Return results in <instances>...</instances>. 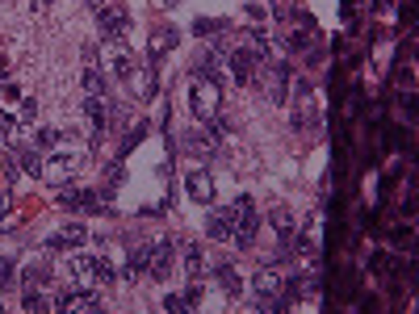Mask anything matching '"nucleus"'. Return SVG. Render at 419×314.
<instances>
[{
	"label": "nucleus",
	"mask_w": 419,
	"mask_h": 314,
	"mask_svg": "<svg viewBox=\"0 0 419 314\" xmlns=\"http://www.w3.org/2000/svg\"><path fill=\"white\" fill-rule=\"evenodd\" d=\"M218 101H223V92H218V84L210 80V76H197V80H193V88H189V105H193V114H197L201 122L218 118Z\"/></svg>",
	"instance_id": "1"
},
{
	"label": "nucleus",
	"mask_w": 419,
	"mask_h": 314,
	"mask_svg": "<svg viewBox=\"0 0 419 314\" xmlns=\"http://www.w3.org/2000/svg\"><path fill=\"white\" fill-rule=\"evenodd\" d=\"M84 155H88L84 147H59V151H55V155H50V160L42 164V172H46L50 180H55V185H63L68 176H76V172H80Z\"/></svg>",
	"instance_id": "2"
},
{
	"label": "nucleus",
	"mask_w": 419,
	"mask_h": 314,
	"mask_svg": "<svg viewBox=\"0 0 419 314\" xmlns=\"http://www.w3.org/2000/svg\"><path fill=\"white\" fill-rule=\"evenodd\" d=\"M105 67H110V76H118V80H130L139 72L134 59H130V50L118 46V38H105Z\"/></svg>",
	"instance_id": "3"
},
{
	"label": "nucleus",
	"mask_w": 419,
	"mask_h": 314,
	"mask_svg": "<svg viewBox=\"0 0 419 314\" xmlns=\"http://www.w3.org/2000/svg\"><path fill=\"white\" fill-rule=\"evenodd\" d=\"M96 21H101V38H122V34H126L130 13H126L122 0H114L110 9H101V13H96Z\"/></svg>",
	"instance_id": "4"
},
{
	"label": "nucleus",
	"mask_w": 419,
	"mask_h": 314,
	"mask_svg": "<svg viewBox=\"0 0 419 314\" xmlns=\"http://www.w3.org/2000/svg\"><path fill=\"white\" fill-rule=\"evenodd\" d=\"M181 143H185V151H189V155H197V160H205V155H214V147H218V138L210 134V126H205V122H201V126H189Z\"/></svg>",
	"instance_id": "5"
},
{
	"label": "nucleus",
	"mask_w": 419,
	"mask_h": 314,
	"mask_svg": "<svg viewBox=\"0 0 419 314\" xmlns=\"http://www.w3.org/2000/svg\"><path fill=\"white\" fill-rule=\"evenodd\" d=\"M185 189H189V201H197V205H210V201H214V180H210L205 168H193V172L185 176Z\"/></svg>",
	"instance_id": "6"
},
{
	"label": "nucleus",
	"mask_w": 419,
	"mask_h": 314,
	"mask_svg": "<svg viewBox=\"0 0 419 314\" xmlns=\"http://www.w3.org/2000/svg\"><path fill=\"white\" fill-rule=\"evenodd\" d=\"M294 88H298V105H294V126H298V130H310L314 122H319V118H314V96H310L306 80H298Z\"/></svg>",
	"instance_id": "7"
},
{
	"label": "nucleus",
	"mask_w": 419,
	"mask_h": 314,
	"mask_svg": "<svg viewBox=\"0 0 419 314\" xmlns=\"http://www.w3.org/2000/svg\"><path fill=\"white\" fill-rule=\"evenodd\" d=\"M227 67H231V76H235V84H252V76H256V67H260V63H256V59L247 55V50H243V46H235V50H231V55H227Z\"/></svg>",
	"instance_id": "8"
},
{
	"label": "nucleus",
	"mask_w": 419,
	"mask_h": 314,
	"mask_svg": "<svg viewBox=\"0 0 419 314\" xmlns=\"http://www.w3.org/2000/svg\"><path fill=\"white\" fill-rule=\"evenodd\" d=\"M147 273L155 281H164L172 273V239L168 243H151V260H147Z\"/></svg>",
	"instance_id": "9"
},
{
	"label": "nucleus",
	"mask_w": 419,
	"mask_h": 314,
	"mask_svg": "<svg viewBox=\"0 0 419 314\" xmlns=\"http://www.w3.org/2000/svg\"><path fill=\"white\" fill-rule=\"evenodd\" d=\"M260 67H265V63H260ZM285 84H289V67H285V63H269V67H265L269 101H285Z\"/></svg>",
	"instance_id": "10"
},
{
	"label": "nucleus",
	"mask_w": 419,
	"mask_h": 314,
	"mask_svg": "<svg viewBox=\"0 0 419 314\" xmlns=\"http://www.w3.org/2000/svg\"><path fill=\"white\" fill-rule=\"evenodd\" d=\"M252 285H256V293H260V297L269 302V297H277V293H281V273H277V269H260Z\"/></svg>",
	"instance_id": "11"
},
{
	"label": "nucleus",
	"mask_w": 419,
	"mask_h": 314,
	"mask_svg": "<svg viewBox=\"0 0 419 314\" xmlns=\"http://www.w3.org/2000/svg\"><path fill=\"white\" fill-rule=\"evenodd\" d=\"M172 46H176V30H155V34L147 38V55L160 59L164 50H172Z\"/></svg>",
	"instance_id": "12"
},
{
	"label": "nucleus",
	"mask_w": 419,
	"mask_h": 314,
	"mask_svg": "<svg viewBox=\"0 0 419 314\" xmlns=\"http://www.w3.org/2000/svg\"><path fill=\"white\" fill-rule=\"evenodd\" d=\"M181 260H185V273L197 277V273H201V243H197V239H185V243H181Z\"/></svg>",
	"instance_id": "13"
},
{
	"label": "nucleus",
	"mask_w": 419,
	"mask_h": 314,
	"mask_svg": "<svg viewBox=\"0 0 419 314\" xmlns=\"http://www.w3.org/2000/svg\"><path fill=\"white\" fill-rule=\"evenodd\" d=\"M210 235H214L218 243H227V239L235 235V227H231V218H227V209H214V214H210Z\"/></svg>",
	"instance_id": "14"
},
{
	"label": "nucleus",
	"mask_w": 419,
	"mask_h": 314,
	"mask_svg": "<svg viewBox=\"0 0 419 314\" xmlns=\"http://www.w3.org/2000/svg\"><path fill=\"white\" fill-rule=\"evenodd\" d=\"M84 239H88V231H84V227H68V231H55V235H50L46 243H50V247H63V243H72V247H80Z\"/></svg>",
	"instance_id": "15"
},
{
	"label": "nucleus",
	"mask_w": 419,
	"mask_h": 314,
	"mask_svg": "<svg viewBox=\"0 0 419 314\" xmlns=\"http://www.w3.org/2000/svg\"><path fill=\"white\" fill-rule=\"evenodd\" d=\"M80 80H84V92H88V96H105V72H101V67L88 63Z\"/></svg>",
	"instance_id": "16"
},
{
	"label": "nucleus",
	"mask_w": 419,
	"mask_h": 314,
	"mask_svg": "<svg viewBox=\"0 0 419 314\" xmlns=\"http://www.w3.org/2000/svg\"><path fill=\"white\" fill-rule=\"evenodd\" d=\"M269 222H273V231H277L281 239H289V235H294V214H289L285 205H277V209H273V214H269Z\"/></svg>",
	"instance_id": "17"
},
{
	"label": "nucleus",
	"mask_w": 419,
	"mask_h": 314,
	"mask_svg": "<svg viewBox=\"0 0 419 314\" xmlns=\"http://www.w3.org/2000/svg\"><path fill=\"white\" fill-rule=\"evenodd\" d=\"M76 205L84 209V214H101V193H92V189H80V197H76Z\"/></svg>",
	"instance_id": "18"
},
{
	"label": "nucleus",
	"mask_w": 419,
	"mask_h": 314,
	"mask_svg": "<svg viewBox=\"0 0 419 314\" xmlns=\"http://www.w3.org/2000/svg\"><path fill=\"white\" fill-rule=\"evenodd\" d=\"M42 164H46V160H42V155H38L34 147H30V151H21V168H25L30 176H42Z\"/></svg>",
	"instance_id": "19"
},
{
	"label": "nucleus",
	"mask_w": 419,
	"mask_h": 314,
	"mask_svg": "<svg viewBox=\"0 0 419 314\" xmlns=\"http://www.w3.org/2000/svg\"><path fill=\"white\" fill-rule=\"evenodd\" d=\"M34 143L46 147V151H55V147H59V130H55V126H42V130L34 134Z\"/></svg>",
	"instance_id": "20"
},
{
	"label": "nucleus",
	"mask_w": 419,
	"mask_h": 314,
	"mask_svg": "<svg viewBox=\"0 0 419 314\" xmlns=\"http://www.w3.org/2000/svg\"><path fill=\"white\" fill-rule=\"evenodd\" d=\"M76 197H80V189H72V185H59V193H55V205H63V209H76Z\"/></svg>",
	"instance_id": "21"
},
{
	"label": "nucleus",
	"mask_w": 419,
	"mask_h": 314,
	"mask_svg": "<svg viewBox=\"0 0 419 314\" xmlns=\"http://www.w3.org/2000/svg\"><path fill=\"white\" fill-rule=\"evenodd\" d=\"M155 92V76H151V67H143V76H139V96H151Z\"/></svg>",
	"instance_id": "22"
},
{
	"label": "nucleus",
	"mask_w": 419,
	"mask_h": 314,
	"mask_svg": "<svg viewBox=\"0 0 419 314\" xmlns=\"http://www.w3.org/2000/svg\"><path fill=\"white\" fill-rule=\"evenodd\" d=\"M164 310H172V314H181V310H189V302H185L181 293H168V297H164Z\"/></svg>",
	"instance_id": "23"
},
{
	"label": "nucleus",
	"mask_w": 419,
	"mask_h": 314,
	"mask_svg": "<svg viewBox=\"0 0 419 314\" xmlns=\"http://www.w3.org/2000/svg\"><path fill=\"white\" fill-rule=\"evenodd\" d=\"M218 277H223V285H227V293H239V273H231V269H223Z\"/></svg>",
	"instance_id": "24"
},
{
	"label": "nucleus",
	"mask_w": 419,
	"mask_h": 314,
	"mask_svg": "<svg viewBox=\"0 0 419 314\" xmlns=\"http://www.w3.org/2000/svg\"><path fill=\"white\" fill-rule=\"evenodd\" d=\"M13 281V260H5V255H0V289H5Z\"/></svg>",
	"instance_id": "25"
},
{
	"label": "nucleus",
	"mask_w": 419,
	"mask_h": 314,
	"mask_svg": "<svg viewBox=\"0 0 419 314\" xmlns=\"http://www.w3.org/2000/svg\"><path fill=\"white\" fill-rule=\"evenodd\" d=\"M197 297H201V281H193V285H189V293H185V302H189V306H193V302H197Z\"/></svg>",
	"instance_id": "26"
},
{
	"label": "nucleus",
	"mask_w": 419,
	"mask_h": 314,
	"mask_svg": "<svg viewBox=\"0 0 419 314\" xmlns=\"http://www.w3.org/2000/svg\"><path fill=\"white\" fill-rule=\"evenodd\" d=\"M88 5H92V13H101V9H110L114 0H88Z\"/></svg>",
	"instance_id": "27"
}]
</instances>
